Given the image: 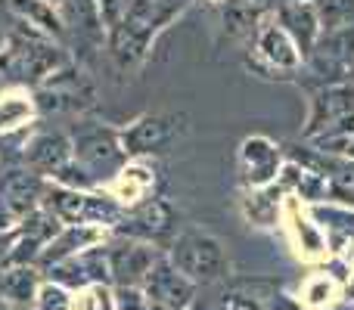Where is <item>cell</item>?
Here are the masks:
<instances>
[{"instance_id":"4dcf8cb0","label":"cell","mask_w":354,"mask_h":310,"mask_svg":"<svg viewBox=\"0 0 354 310\" xmlns=\"http://www.w3.org/2000/svg\"><path fill=\"white\" fill-rule=\"evenodd\" d=\"M342 310H348V307H342Z\"/></svg>"},{"instance_id":"3957f363","label":"cell","mask_w":354,"mask_h":310,"mask_svg":"<svg viewBox=\"0 0 354 310\" xmlns=\"http://www.w3.org/2000/svg\"><path fill=\"white\" fill-rule=\"evenodd\" d=\"M301 66V53L295 41L280 28L277 19H264L255 31V62H249L252 72H264L261 78H280L283 72H295Z\"/></svg>"},{"instance_id":"d4e9b609","label":"cell","mask_w":354,"mask_h":310,"mask_svg":"<svg viewBox=\"0 0 354 310\" xmlns=\"http://www.w3.org/2000/svg\"><path fill=\"white\" fill-rule=\"evenodd\" d=\"M41 310H68V301H66V295L59 292V289H44L41 292Z\"/></svg>"},{"instance_id":"e0dca14e","label":"cell","mask_w":354,"mask_h":310,"mask_svg":"<svg viewBox=\"0 0 354 310\" xmlns=\"http://www.w3.org/2000/svg\"><path fill=\"white\" fill-rule=\"evenodd\" d=\"M224 28L230 37H245V35H255L258 31V16H261V10H258L252 0H224Z\"/></svg>"},{"instance_id":"9a60e30c","label":"cell","mask_w":354,"mask_h":310,"mask_svg":"<svg viewBox=\"0 0 354 310\" xmlns=\"http://www.w3.org/2000/svg\"><path fill=\"white\" fill-rule=\"evenodd\" d=\"M68 153H72V146H68V140L62 134H44L31 143L28 162H31V168H37V171L59 174L68 164Z\"/></svg>"},{"instance_id":"cb8c5ba5","label":"cell","mask_w":354,"mask_h":310,"mask_svg":"<svg viewBox=\"0 0 354 310\" xmlns=\"http://www.w3.org/2000/svg\"><path fill=\"white\" fill-rule=\"evenodd\" d=\"M115 301H118V310H149L147 292H140L137 286H122Z\"/></svg>"},{"instance_id":"44dd1931","label":"cell","mask_w":354,"mask_h":310,"mask_svg":"<svg viewBox=\"0 0 354 310\" xmlns=\"http://www.w3.org/2000/svg\"><path fill=\"white\" fill-rule=\"evenodd\" d=\"M0 292L6 298H16V301H28L31 292H35V273L28 267H19V270H10V273L0 280Z\"/></svg>"},{"instance_id":"ffe728a7","label":"cell","mask_w":354,"mask_h":310,"mask_svg":"<svg viewBox=\"0 0 354 310\" xmlns=\"http://www.w3.org/2000/svg\"><path fill=\"white\" fill-rule=\"evenodd\" d=\"M314 217L330 230L342 233V236L354 233V208L348 205H314Z\"/></svg>"},{"instance_id":"484cf974","label":"cell","mask_w":354,"mask_h":310,"mask_svg":"<svg viewBox=\"0 0 354 310\" xmlns=\"http://www.w3.org/2000/svg\"><path fill=\"white\" fill-rule=\"evenodd\" d=\"M218 310H261V304L255 298H245V295H227Z\"/></svg>"},{"instance_id":"8fae6325","label":"cell","mask_w":354,"mask_h":310,"mask_svg":"<svg viewBox=\"0 0 354 310\" xmlns=\"http://www.w3.org/2000/svg\"><path fill=\"white\" fill-rule=\"evenodd\" d=\"M56 66V53L50 47H37L28 41H16L0 56V68L12 78H41Z\"/></svg>"},{"instance_id":"83f0119b","label":"cell","mask_w":354,"mask_h":310,"mask_svg":"<svg viewBox=\"0 0 354 310\" xmlns=\"http://www.w3.org/2000/svg\"><path fill=\"white\" fill-rule=\"evenodd\" d=\"M252 3H255L258 6V10H277V6H280V3H286V0H252Z\"/></svg>"},{"instance_id":"5b68a950","label":"cell","mask_w":354,"mask_h":310,"mask_svg":"<svg viewBox=\"0 0 354 310\" xmlns=\"http://www.w3.org/2000/svg\"><path fill=\"white\" fill-rule=\"evenodd\" d=\"M180 134H183V118L162 112V115H143L118 140H122V149L128 155H149V153H165Z\"/></svg>"},{"instance_id":"4fadbf2b","label":"cell","mask_w":354,"mask_h":310,"mask_svg":"<svg viewBox=\"0 0 354 310\" xmlns=\"http://www.w3.org/2000/svg\"><path fill=\"white\" fill-rule=\"evenodd\" d=\"M159 261L153 249L147 245H137V242H128V245H115L109 251V273L115 276L122 286H137V282L147 280L149 267Z\"/></svg>"},{"instance_id":"277c9868","label":"cell","mask_w":354,"mask_h":310,"mask_svg":"<svg viewBox=\"0 0 354 310\" xmlns=\"http://www.w3.org/2000/svg\"><path fill=\"white\" fill-rule=\"evenodd\" d=\"M283 168V149L274 140L255 134L245 137L243 146H239V158H236V171L239 180L245 189H258V186H270L277 183Z\"/></svg>"},{"instance_id":"ba28073f","label":"cell","mask_w":354,"mask_h":310,"mask_svg":"<svg viewBox=\"0 0 354 310\" xmlns=\"http://www.w3.org/2000/svg\"><path fill=\"white\" fill-rule=\"evenodd\" d=\"M354 112V81H333L311 97V112L305 124V140L317 137L330 122Z\"/></svg>"},{"instance_id":"30bf717a","label":"cell","mask_w":354,"mask_h":310,"mask_svg":"<svg viewBox=\"0 0 354 310\" xmlns=\"http://www.w3.org/2000/svg\"><path fill=\"white\" fill-rule=\"evenodd\" d=\"M75 153L87 171H115L128 158V153L122 149V140L103 128L81 130L78 140H75Z\"/></svg>"},{"instance_id":"1f68e13d","label":"cell","mask_w":354,"mask_h":310,"mask_svg":"<svg viewBox=\"0 0 354 310\" xmlns=\"http://www.w3.org/2000/svg\"><path fill=\"white\" fill-rule=\"evenodd\" d=\"M0 310H3V307H0Z\"/></svg>"},{"instance_id":"d6a6232c","label":"cell","mask_w":354,"mask_h":310,"mask_svg":"<svg viewBox=\"0 0 354 310\" xmlns=\"http://www.w3.org/2000/svg\"><path fill=\"white\" fill-rule=\"evenodd\" d=\"M351 75H354V72H351Z\"/></svg>"},{"instance_id":"8992f818","label":"cell","mask_w":354,"mask_h":310,"mask_svg":"<svg viewBox=\"0 0 354 310\" xmlns=\"http://www.w3.org/2000/svg\"><path fill=\"white\" fill-rule=\"evenodd\" d=\"M193 286L196 282H189L168 258H159V261L149 267L147 280H143L147 301L159 310H183L193 301Z\"/></svg>"},{"instance_id":"f546056e","label":"cell","mask_w":354,"mask_h":310,"mask_svg":"<svg viewBox=\"0 0 354 310\" xmlns=\"http://www.w3.org/2000/svg\"><path fill=\"white\" fill-rule=\"evenodd\" d=\"M214 3H224V0H214Z\"/></svg>"},{"instance_id":"2e32d148","label":"cell","mask_w":354,"mask_h":310,"mask_svg":"<svg viewBox=\"0 0 354 310\" xmlns=\"http://www.w3.org/2000/svg\"><path fill=\"white\" fill-rule=\"evenodd\" d=\"M283 195L286 189L280 183H270V186H258V189H249V195L243 199V208H245V217L258 226H270L280 214V205H283Z\"/></svg>"},{"instance_id":"4316f807","label":"cell","mask_w":354,"mask_h":310,"mask_svg":"<svg viewBox=\"0 0 354 310\" xmlns=\"http://www.w3.org/2000/svg\"><path fill=\"white\" fill-rule=\"evenodd\" d=\"M324 295H330V282L320 280L311 286V301H324Z\"/></svg>"},{"instance_id":"52a82bcc","label":"cell","mask_w":354,"mask_h":310,"mask_svg":"<svg viewBox=\"0 0 354 310\" xmlns=\"http://www.w3.org/2000/svg\"><path fill=\"white\" fill-rule=\"evenodd\" d=\"M274 19L280 22V28L295 41L301 59H308L311 50H314V43H317L320 35H324L314 0H286V3H280L274 10Z\"/></svg>"},{"instance_id":"5bb4252c","label":"cell","mask_w":354,"mask_h":310,"mask_svg":"<svg viewBox=\"0 0 354 310\" xmlns=\"http://www.w3.org/2000/svg\"><path fill=\"white\" fill-rule=\"evenodd\" d=\"M174 226V208L162 199H153L147 205H140L128 220H124L122 233L128 236H140V239H159L165 233H171Z\"/></svg>"},{"instance_id":"7a4b0ae2","label":"cell","mask_w":354,"mask_h":310,"mask_svg":"<svg viewBox=\"0 0 354 310\" xmlns=\"http://www.w3.org/2000/svg\"><path fill=\"white\" fill-rule=\"evenodd\" d=\"M168 261L187 276L189 282H214L227 273V251L218 236L205 230H183L174 239Z\"/></svg>"},{"instance_id":"603a6c76","label":"cell","mask_w":354,"mask_h":310,"mask_svg":"<svg viewBox=\"0 0 354 310\" xmlns=\"http://www.w3.org/2000/svg\"><path fill=\"white\" fill-rule=\"evenodd\" d=\"M97 3V12H100V22L106 25V28H115L118 22L124 19V10H128V0H93Z\"/></svg>"},{"instance_id":"7c38bea8","label":"cell","mask_w":354,"mask_h":310,"mask_svg":"<svg viewBox=\"0 0 354 310\" xmlns=\"http://www.w3.org/2000/svg\"><path fill=\"white\" fill-rule=\"evenodd\" d=\"M37 195H41V180L28 171H10L0 186V208H3V220L10 226V220L25 217L35 208Z\"/></svg>"},{"instance_id":"9c48e42d","label":"cell","mask_w":354,"mask_h":310,"mask_svg":"<svg viewBox=\"0 0 354 310\" xmlns=\"http://www.w3.org/2000/svg\"><path fill=\"white\" fill-rule=\"evenodd\" d=\"M50 208L56 217L72 220V224H103V220H122V208L103 199H91L84 193H68V189H53L50 193Z\"/></svg>"},{"instance_id":"d6986e66","label":"cell","mask_w":354,"mask_h":310,"mask_svg":"<svg viewBox=\"0 0 354 310\" xmlns=\"http://www.w3.org/2000/svg\"><path fill=\"white\" fill-rule=\"evenodd\" d=\"M324 31H342L354 25V0H314Z\"/></svg>"},{"instance_id":"6da1fadb","label":"cell","mask_w":354,"mask_h":310,"mask_svg":"<svg viewBox=\"0 0 354 310\" xmlns=\"http://www.w3.org/2000/svg\"><path fill=\"white\" fill-rule=\"evenodd\" d=\"M187 6L189 0H128L124 19L109 31V47L118 66L122 68L137 66L147 56L153 37L168 22H174Z\"/></svg>"},{"instance_id":"7402d4cb","label":"cell","mask_w":354,"mask_h":310,"mask_svg":"<svg viewBox=\"0 0 354 310\" xmlns=\"http://www.w3.org/2000/svg\"><path fill=\"white\" fill-rule=\"evenodd\" d=\"M286 208H289V214H292L295 233L301 236V249L311 251V255H314V251L324 249V236H320L317 224H311V220H301V217H299V205H295V202H286Z\"/></svg>"},{"instance_id":"ac0fdd59","label":"cell","mask_w":354,"mask_h":310,"mask_svg":"<svg viewBox=\"0 0 354 310\" xmlns=\"http://www.w3.org/2000/svg\"><path fill=\"white\" fill-rule=\"evenodd\" d=\"M10 6H12L16 16L28 19L31 25H41L47 35H56V37L62 35V22H59V16L53 12V6H50L47 0H10Z\"/></svg>"},{"instance_id":"f1b7e54d","label":"cell","mask_w":354,"mask_h":310,"mask_svg":"<svg viewBox=\"0 0 354 310\" xmlns=\"http://www.w3.org/2000/svg\"><path fill=\"white\" fill-rule=\"evenodd\" d=\"M3 37H6V31H3V28H0V47H3Z\"/></svg>"}]
</instances>
